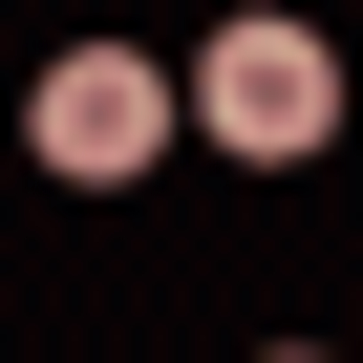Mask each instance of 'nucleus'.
<instances>
[{"mask_svg": "<svg viewBox=\"0 0 363 363\" xmlns=\"http://www.w3.org/2000/svg\"><path fill=\"white\" fill-rule=\"evenodd\" d=\"M193 128H214L235 171H299V150H342V43H320V22H214V65H193Z\"/></svg>", "mask_w": 363, "mask_h": 363, "instance_id": "obj_1", "label": "nucleus"}, {"mask_svg": "<svg viewBox=\"0 0 363 363\" xmlns=\"http://www.w3.org/2000/svg\"><path fill=\"white\" fill-rule=\"evenodd\" d=\"M171 128H193V107H171V65H150V43H65V65H43V107H22V150L65 171V193H128Z\"/></svg>", "mask_w": 363, "mask_h": 363, "instance_id": "obj_2", "label": "nucleus"}]
</instances>
